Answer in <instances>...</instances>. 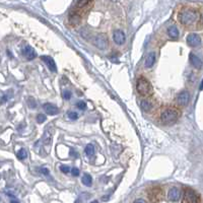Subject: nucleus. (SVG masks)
Wrapping results in <instances>:
<instances>
[{"label":"nucleus","instance_id":"obj_1","mask_svg":"<svg viewBox=\"0 0 203 203\" xmlns=\"http://www.w3.org/2000/svg\"><path fill=\"white\" fill-rule=\"evenodd\" d=\"M178 18L180 24L189 30L197 29L198 25L199 28L201 26L202 14L200 10L197 8H193V7L189 6L182 7L179 11Z\"/></svg>","mask_w":203,"mask_h":203},{"label":"nucleus","instance_id":"obj_2","mask_svg":"<svg viewBox=\"0 0 203 203\" xmlns=\"http://www.w3.org/2000/svg\"><path fill=\"white\" fill-rule=\"evenodd\" d=\"M181 110L174 105H164L159 107L155 113V120L158 123L168 126L175 124L181 117Z\"/></svg>","mask_w":203,"mask_h":203},{"label":"nucleus","instance_id":"obj_3","mask_svg":"<svg viewBox=\"0 0 203 203\" xmlns=\"http://www.w3.org/2000/svg\"><path fill=\"white\" fill-rule=\"evenodd\" d=\"M136 90L140 95L145 98H149L150 95L154 94V89H152L151 83L149 82L147 78L140 76L138 77L136 81Z\"/></svg>","mask_w":203,"mask_h":203},{"label":"nucleus","instance_id":"obj_4","mask_svg":"<svg viewBox=\"0 0 203 203\" xmlns=\"http://www.w3.org/2000/svg\"><path fill=\"white\" fill-rule=\"evenodd\" d=\"M182 203H200V197L195 190L185 188L183 193Z\"/></svg>","mask_w":203,"mask_h":203},{"label":"nucleus","instance_id":"obj_5","mask_svg":"<svg viewBox=\"0 0 203 203\" xmlns=\"http://www.w3.org/2000/svg\"><path fill=\"white\" fill-rule=\"evenodd\" d=\"M94 45L97 48L104 50L108 47L109 45V41H108V37H107L105 34H99L95 37L94 39Z\"/></svg>","mask_w":203,"mask_h":203},{"label":"nucleus","instance_id":"obj_6","mask_svg":"<svg viewBox=\"0 0 203 203\" xmlns=\"http://www.w3.org/2000/svg\"><path fill=\"white\" fill-rule=\"evenodd\" d=\"M155 105H156V101L155 99H152V98H145L143 99H141V102H140V107H141V109H142L144 112H150V111H152L155 108Z\"/></svg>","mask_w":203,"mask_h":203},{"label":"nucleus","instance_id":"obj_7","mask_svg":"<svg viewBox=\"0 0 203 203\" xmlns=\"http://www.w3.org/2000/svg\"><path fill=\"white\" fill-rule=\"evenodd\" d=\"M186 42H187V44H188V46H190V47H197V46H199L201 43V38L199 35H197V34L191 33V34H189L188 36H187Z\"/></svg>","mask_w":203,"mask_h":203},{"label":"nucleus","instance_id":"obj_8","mask_svg":"<svg viewBox=\"0 0 203 203\" xmlns=\"http://www.w3.org/2000/svg\"><path fill=\"white\" fill-rule=\"evenodd\" d=\"M190 102V94L189 91L187 90H183L181 91L178 95H177V103L178 105L182 106V107H185L189 104Z\"/></svg>","mask_w":203,"mask_h":203},{"label":"nucleus","instance_id":"obj_9","mask_svg":"<svg viewBox=\"0 0 203 203\" xmlns=\"http://www.w3.org/2000/svg\"><path fill=\"white\" fill-rule=\"evenodd\" d=\"M113 40H114V42L117 45H119V46L123 45L125 43V41H126L125 33L123 32V30H115L114 34H113Z\"/></svg>","mask_w":203,"mask_h":203},{"label":"nucleus","instance_id":"obj_10","mask_svg":"<svg viewBox=\"0 0 203 203\" xmlns=\"http://www.w3.org/2000/svg\"><path fill=\"white\" fill-rule=\"evenodd\" d=\"M82 15L78 11H71L69 13V16H68V21H69V24H71V25H79V22L81 21Z\"/></svg>","mask_w":203,"mask_h":203},{"label":"nucleus","instance_id":"obj_11","mask_svg":"<svg viewBox=\"0 0 203 203\" xmlns=\"http://www.w3.org/2000/svg\"><path fill=\"white\" fill-rule=\"evenodd\" d=\"M41 60L44 61V63L47 65V67L51 71H53V72H56L57 71V66H56L55 61H54V59H53V58H51L50 56H41Z\"/></svg>","mask_w":203,"mask_h":203},{"label":"nucleus","instance_id":"obj_12","mask_svg":"<svg viewBox=\"0 0 203 203\" xmlns=\"http://www.w3.org/2000/svg\"><path fill=\"white\" fill-rule=\"evenodd\" d=\"M180 196H181V192H180V190L177 187H173V188H171L168 190V200L176 202L180 199Z\"/></svg>","mask_w":203,"mask_h":203},{"label":"nucleus","instance_id":"obj_13","mask_svg":"<svg viewBox=\"0 0 203 203\" xmlns=\"http://www.w3.org/2000/svg\"><path fill=\"white\" fill-rule=\"evenodd\" d=\"M22 54L28 60H33L34 58L37 57V53L34 50V48H32L30 46H25V47L22 49Z\"/></svg>","mask_w":203,"mask_h":203},{"label":"nucleus","instance_id":"obj_14","mask_svg":"<svg viewBox=\"0 0 203 203\" xmlns=\"http://www.w3.org/2000/svg\"><path fill=\"white\" fill-rule=\"evenodd\" d=\"M189 61H190V63L192 64V66L196 68V69H201L202 61L198 56L195 55L194 53H190L189 54Z\"/></svg>","mask_w":203,"mask_h":203},{"label":"nucleus","instance_id":"obj_15","mask_svg":"<svg viewBox=\"0 0 203 203\" xmlns=\"http://www.w3.org/2000/svg\"><path fill=\"white\" fill-rule=\"evenodd\" d=\"M43 109L45 110L46 113H47L48 115H50V116H55V115H57L59 113V109L57 108L55 105L49 104V103H47V104H45L43 106Z\"/></svg>","mask_w":203,"mask_h":203},{"label":"nucleus","instance_id":"obj_16","mask_svg":"<svg viewBox=\"0 0 203 203\" xmlns=\"http://www.w3.org/2000/svg\"><path fill=\"white\" fill-rule=\"evenodd\" d=\"M155 58H156V54L155 52H150L148 53L146 58H145V67L146 68H150L154 66V64L155 63Z\"/></svg>","mask_w":203,"mask_h":203},{"label":"nucleus","instance_id":"obj_17","mask_svg":"<svg viewBox=\"0 0 203 203\" xmlns=\"http://www.w3.org/2000/svg\"><path fill=\"white\" fill-rule=\"evenodd\" d=\"M168 35L170 36L172 39H178L179 38V30L176 25H171L168 29Z\"/></svg>","mask_w":203,"mask_h":203},{"label":"nucleus","instance_id":"obj_18","mask_svg":"<svg viewBox=\"0 0 203 203\" xmlns=\"http://www.w3.org/2000/svg\"><path fill=\"white\" fill-rule=\"evenodd\" d=\"M81 182H82L83 185L90 187L91 185V183H93V178H91V176L89 174H84L81 178Z\"/></svg>","mask_w":203,"mask_h":203},{"label":"nucleus","instance_id":"obj_19","mask_svg":"<svg viewBox=\"0 0 203 203\" xmlns=\"http://www.w3.org/2000/svg\"><path fill=\"white\" fill-rule=\"evenodd\" d=\"M51 141H52L51 133L49 132V130H46L43 135V142L45 143V145H50L51 144Z\"/></svg>","mask_w":203,"mask_h":203},{"label":"nucleus","instance_id":"obj_20","mask_svg":"<svg viewBox=\"0 0 203 203\" xmlns=\"http://www.w3.org/2000/svg\"><path fill=\"white\" fill-rule=\"evenodd\" d=\"M85 154L87 156H91L95 155V146L93 144H87L85 146V149H84Z\"/></svg>","mask_w":203,"mask_h":203},{"label":"nucleus","instance_id":"obj_21","mask_svg":"<svg viewBox=\"0 0 203 203\" xmlns=\"http://www.w3.org/2000/svg\"><path fill=\"white\" fill-rule=\"evenodd\" d=\"M26 156H28V154H26V150L25 148H21L16 154V158L18 159H21V160L26 159Z\"/></svg>","mask_w":203,"mask_h":203},{"label":"nucleus","instance_id":"obj_22","mask_svg":"<svg viewBox=\"0 0 203 203\" xmlns=\"http://www.w3.org/2000/svg\"><path fill=\"white\" fill-rule=\"evenodd\" d=\"M26 103H28L29 108H30V109H35L36 107H37V102H36V99H34V98H32V97L28 98V99H26Z\"/></svg>","mask_w":203,"mask_h":203},{"label":"nucleus","instance_id":"obj_23","mask_svg":"<svg viewBox=\"0 0 203 203\" xmlns=\"http://www.w3.org/2000/svg\"><path fill=\"white\" fill-rule=\"evenodd\" d=\"M46 120H47V117H46V115H44V114H38L37 115V122L39 124L44 123Z\"/></svg>","mask_w":203,"mask_h":203},{"label":"nucleus","instance_id":"obj_24","mask_svg":"<svg viewBox=\"0 0 203 203\" xmlns=\"http://www.w3.org/2000/svg\"><path fill=\"white\" fill-rule=\"evenodd\" d=\"M67 116H68V118H69L70 120H73V121L78 119V114L76 113V112H73V111H69L68 114H67Z\"/></svg>","mask_w":203,"mask_h":203},{"label":"nucleus","instance_id":"obj_25","mask_svg":"<svg viewBox=\"0 0 203 203\" xmlns=\"http://www.w3.org/2000/svg\"><path fill=\"white\" fill-rule=\"evenodd\" d=\"M89 4H91V2L90 1H77L76 2V5H77L78 8H82V7H85L86 5H89Z\"/></svg>","mask_w":203,"mask_h":203},{"label":"nucleus","instance_id":"obj_26","mask_svg":"<svg viewBox=\"0 0 203 203\" xmlns=\"http://www.w3.org/2000/svg\"><path fill=\"white\" fill-rule=\"evenodd\" d=\"M76 107L81 111L85 110L86 109V103L83 102V101H79V102H77V104H76Z\"/></svg>","mask_w":203,"mask_h":203},{"label":"nucleus","instance_id":"obj_27","mask_svg":"<svg viewBox=\"0 0 203 203\" xmlns=\"http://www.w3.org/2000/svg\"><path fill=\"white\" fill-rule=\"evenodd\" d=\"M60 170L63 174H68L70 172V168L66 164H62V166H60Z\"/></svg>","mask_w":203,"mask_h":203},{"label":"nucleus","instance_id":"obj_28","mask_svg":"<svg viewBox=\"0 0 203 203\" xmlns=\"http://www.w3.org/2000/svg\"><path fill=\"white\" fill-rule=\"evenodd\" d=\"M71 97H72V93H71L70 90H66L63 91V98H64L65 99H70Z\"/></svg>","mask_w":203,"mask_h":203},{"label":"nucleus","instance_id":"obj_29","mask_svg":"<svg viewBox=\"0 0 203 203\" xmlns=\"http://www.w3.org/2000/svg\"><path fill=\"white\" fill-rule=\"evenodd\" d=\"M71 173H72V175L73 176H75V177H78L79 176V170L77 168H71Z\"/></svg>","mask_w":203,"mask_h":203},{"label":"nucleus","instance_id":"obj_30","mask_svg":"<svg viewBox=\"0 0 203 203\" xmlns=\"http://www.w3.org/2000/svg\"><path fill=\"white\" fill-rule=\"evenodd\" d=\"M41 173L43 175L47 176V175H49V170H48V168H41Z\"/></svg>","mask_w":203,"mask_h":203},{"label":"nucleus","instance_id":"obj_31","mask_svg":"<svg viewBox=\"0 0 203 203\" xmlns=\"http://www.w3.org/2000/svg\"><path fill=\"white\" fill-rule=\"evenodd\" d=\"M133 203H146V201H145L144 199H136Z\"/></svg>","mask_w":203,"mask_h":203},{"label":"nucleus","instance_id":"obj_32","mask_svg":"<svg viewBox=\"0 0 203 203\" xmlns=\"http://www.w3.org/2000/svg\"><path fill=\"white\" fill-rule=\"evenodd\" d=\"M10 203H20V202H18V201H16V200H12V201H11Z\"/></svg>","mask_w":203,"mask_h":203},{"label":"nucleus","instance_id":"obj_33","mask_svg":"<svg viewBox=\"0 0 203 203\" xmlns=\"http://www.w3.org/2000/svg\"><path fill=\"white\" fill-rule=\"evenodd\" d=\"M90 203H99V201H97V200H94V201H91Z\"/></svg>","mask_w":203,"mask_h":203}]
</instances>
